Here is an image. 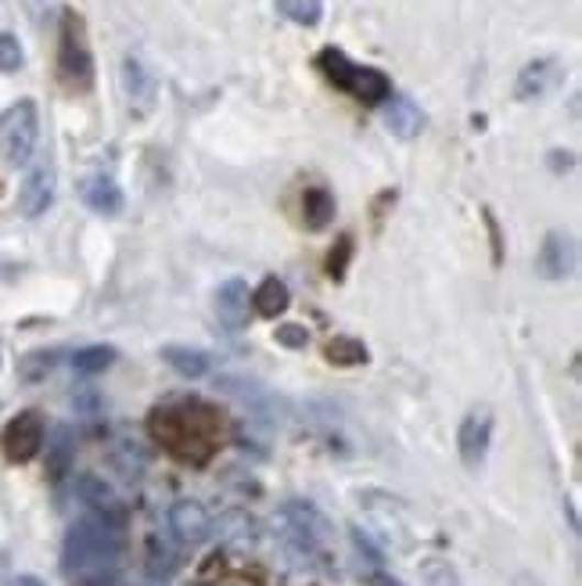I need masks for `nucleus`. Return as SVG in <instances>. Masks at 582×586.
Returning <instances> with one entry per match:
<instances>
[{"label": "nucleus", "instance_id": "f257e3e1", "mask_svg": "<svg viewBox=\"0 0 582 586\" xmlns=\"http://www.w3.org/2000/svg\"><path fill=\"white\" fill-rule=\"evenodd\" d=\"M147 432L169 457L184 465H206L223 443V417L206 400L180 397L155 406L147 417Z\"/></svg>", "mask_w": 582, "mask_h": 586}, {"label": "nucleus", "instance_id": "f03ea898", "mask_svg": "<svg viewBox=\"0 0 582 586\" xmlns=\"http://www.w3.org/2000/svg\"><path fill=\"white\" fill-rule=\"evenodd\" d=\"M119 554H123V529L119 518L87 514L62 540V568L73 586H116Z\"/></svg>", "mask_w": 582, "mask_h": 586}, {"label": "nucleus", "instance_id": "7ed1b4c3", "mask_svg": "<svg viewBox=\"0 0 582 586\" xmlns=\"http://www.w3.org/2000/svg\"><path fill=\"white\" fill-rule=\"evenodd\" d=\"M317 69L323 73L328 84H334L338 90H345V94H353L356 101L385 105L392 98V84H388V76L382 69L349 62V54L338 51V47H323L317 54Z\"/></svg>", "mask_w": 582, "mask_h": 586}, {"label": "nucleus", "instance_id": "20e7f679", "mask_svg": "<svg viewBox=\"0 0 582 586\" xmlns=\"http://www.w3.org/2000/svg\"><path fill=\"white\" fill-rule=\"evenodd\" d=\"M58 76L73 94H87L94 87V51L87 40V25L73 8L62 11L58 25Z\"/></svg>", "mask_w": 582, "mask_h": 586}, {"label": "nucleus", "instance_id": "39448f33", "mask_svg": "<svg viewBox=\"0 0 582 586\" xmlns=\"http://www.w3.org/2000/svg\"><path fill=\"white\" fill-rule=\"evenodd\" d=\"M36 138H40L36 101L22 98L0 112V155H4L8 166H15V170L25 166L36 152Z\"/></svg>", "mask_w": 582, "mask_h": 586}, {"label": "nucleus", "instance_id": "423d86ee", "mask_svg": "<svg viewBox=\"0 0 582 586\" xmlns=\"http://www.w3.org/2000/svg\"><path fill=\"white\" fill-rule=\"evenodd\" d=\"M281 529L288 533V540L295 543L299 551L306 554H328L331 543H334V529L331 522L323 518L314 503H303V500H288L277 514Z\"/></svg>", "mask_w": 582, "mask_h": 586}, {"label": "nucleus", "instance_id": "0eeeda50", "mask_svg": "<svg viewBox=\"0 0 582 586\" xmlns=\"http://www.w3.org/2000/svg\"><path fill=\"white\" fill-rule=\"evenodd\" d=\"M47 440V425L36 411H19L15 417L0 428V454H4L11 465H30V460L44 449Z\"/></svg>", "mask_w": 582, "mask_h": 586}, {"label": "nucleus", "instance_id": "6e6552de", "mask_svg": "<svg viewBox=\"0 0 582 586\" xmlns=\"http://www.w3.org/2000/svg\"><path fill=\"white\" fill-rule=\"evenodd\" d=\"M169 522V533L177 543H184V547H198L201 540H209L212 533V514L206 511V503L198 500H177L166 514Z\"/></svg>", "mask_w": 582, "mask_h": 586}, {"label": "nucleus", "instance_id": "1a4fd4ad", "mask_svg": "<svg viewBox=\"0 0 582 586\" xmlns=\"http://www.w3.org/2000/svg\"><path fill=\"white\" fill-rule=\"evenodd\" d=\"M54 191H58V176H54L51 162H36V166L25 173V181L19 187V213L36 220L54 206Z\"/></svg>", "mask_w": 582, "mask_h": 586}, {"label": "nucleus", "instance_id": "9d476101", "mask_svg": "<svg viewBox=\"0 0 582 586\" xmlns=\"http://www.w3.org/2000/svg\"><path fill=\"white\" fill-rule=\"evenodd\" d=\"M536 270L547 281L572 278V270H575V238L564 235V230H550V235L543 238V245H539Z\"/></svg>", "mask_w": 582, "mask_h": 586}, {"label": "nucleus", "instance_id": "9b49d317", "mask_svg": "<svg viewBox=\"0 0 582 586\" xmlns=\"http://www.w3.org/2000/svg\"><path fill=\"white\" fill-rule=\"evenodd\" d=\"M490 440H493L490 411H471L464 421H460V432H457L460 460H464L468 468H479L485 460V454H490Z\"/></svg>", "mask_w": 582, "mask_h": 586}, {"label": "nucleus", "instance_id": "f8f14e48", "mask_svg": "<svg viewBox=\"0 0 582 586\" xmlns=\"http://www.w3.org/2000/svg\"><path fill=\"white\" fill-rule=\"evenodd\" d=\"M561 62L553 58H536L529 62L525 69L518 73V79H514V98L518 101H536V98H547V94L561 84Z\"/></svg>", "mask_w": 582, "mask_h": 586}, {"label": "nucleus", "instance_id": "ddd939ff", "mask_svg": "<svg viewBox=\"0 0 582 586\" xmlns=\"http://www.w3.org/2000/svg\"><path fill=\"white\" fill-rule=\"evenodd\" d=\"M79 198H84V206L90 213H98V216H119L127 206V195H123V187H119L112 176H87L84 184H79Z\"/></svg>", "mask_w": 582, "mask_h": 586}, {"label": "nucleus", "instance_id": "4468645a", "mask_svg": "<svg viewBox=\"0 0 582 586\" xmlns=\"http://www.w3.org/2000/svg\"><path fill=\"white\" fill-rule=\"evenodd\" d=\"M123 94H127V101H130V112H138V116L152 112L158 84H155V76L147 73L144 62H138V58H127L123 62Z\"/></svg>", "mask_w": 582, "mask_h": 586}, {"label": "nucleus", "instance_id": "2eb2a0df", "mask_svg": "<svg viewBox=\"0 0 582 586\" xmlns=\"http://www.w3.org/2000/svg\"><path fill=\"white\" fill-rule=\"evenodd\" d=\"M249 303H252L249 284L241 278H230L216 289V317H220V324H227V328H245Z\"/></svg>", "mask_w": 582, "mask_h": 586}, {"label": "nucleus", "instance_id": "dca6fc26", "mask_svg": "<svg viewBox=\"0 0 582 586\" xmlns=\"http://www.w3.org/2000/svg\"><path fill=\"white\" fill-rule=\"evenodd\" d=\"M382 119H385L388 133H396L399 141H414L417 133L425 130V112L410 98H403V94H392V98L382 105Z\"/></svg>", "mask_w": 582, "mask_h": 586}, {"label": "nucleus", "instance_id": "f3484780", "mask_svg": "<svg viewBox=\"0 0 582 586\" xmlns=\"http://www.w3.org/2000/svg\"><path fill=\"white\" fill-rule=\"evenodd\" d=\"M162 363H169L180 378H206L212 371V357L206 349H191V346H162Z\"/></svg>", "mask_w": 582, "mask_h": 586}, {"label": "nucleus", "instance_id": "a211bd4d", "mask_svg": "<svg viewBox=\"0 0 582 586\" xmlns=\"http://www.w3.org/2000/svg\"><path fill=\"white\" fill-rule=\"evenodd\" d=\"M252 306L260 317H281V313L292 306V289L281 278L270 274L260 281V289L252 292Z\"/></svg>", "mask_w": 582, "mask_h": 586}, {"label": "nucleus", "instance_id": "6ab92c4d", "mask_svg": "<svg viewBox=\"0 0 582 586\" xmlns=\"http://www.w3.org/2000/svg\"><path fill=\"white\" fill-rule=\"evenodd\" d=\"M303 220L309 230H323L334 220V195L328 187H306L303 191Z\"/></svg>", "mask_w": 582, "mask_h": 586}, {"label": "nucleus", "instance_id": "aec40b11", "mask_svg": "<svg viewBox=\"0 0 582 586\" xmlns=\"http://www.w3.org/2000/svg\"><path fill=\"white\" fill-rule=\"evenodd\" d=\"M323 360L334 367H363L371 360V352L356 335H334L328 338V346H323Z\"/></svg>", "mask_w": 582, "mask_h": 586}, {"label": "nucleus", "instance_id": "412c9836", "mask_svg": "<svg viewBox=\"0 0 582 586\" xmlns=\"http://www.w3.org/2000/svg\"><path fill=\"white\" fill-rule=\"evenodd\" d=\"M79 497L90 503L94 514H108V518L123 514V503H119V497L112 493V486L101 482L98 475H84V479H79Z\"/></svg>", "mask_w": 582, "mask_h": 586}, {"label": "nucleus", "instance_id": "4be33fe9", "mask_svg": "<svg viewBox=\"0 0 582 586\" xmlns=\"http://www.w3.org/2000/svg\"><path fill=\"white\" fill-rule=\"evenodd\" d=\"M119 352L112 346H84L73 352V371L76 375H101L116 363Z\"/></svg>", "mask_w": 582, "mask_h": 586}, {"label": "nucleus", "instance_id": "5701e85b", "mask_svg": "<svg viewBox=\"0 0 582 586\" xmlns=\"http://www.w3.org/2000/svg\"><path fill=\"white\" fill-rule=\"evenodd\" d=\"M277 11L288 22L314 30V25H320V19H323V0H277Z\"/></svg>", "mask_w": 582, "mask_h": 586}, {"label": "nucleus", "instance_id": "b1692460", "mask_svg": "<svg viewBox=\"0 0 582 586\" xmlns=\"http://www.w3.org/2000/svg\"><path fill=\"white\" fill-rule=\"evenodd\" d=\"M173 568H177V554L169 551V543L152 540V547H147V572H152L155 579H169Z\"/></svg>", "mask_w": 582, "mask_h": 586}, {"label": "nucleus", "instance_id": "393cba45", "mask_svg": "<svg viewBox=\"0 0 582 586\" xmlns=\"http://www.w3.org/2000/svg\"><path fill=\"white\" fill-rule=\"evenodd\" d=\"M25 65V51L15 33H0V73H19Z\"/></svg>", "mask_w": 582, "mask_h": 586}, {"label": "nucleus", "instance_id": "a878e982", "mask_svg": "<svg viewBox=\"0 0 582 586\" xmlns=\"http://www.w3.org/2000/svg\"><path fill=\"white\" fill-rule=\"evenodd\" d=\"M274 338L284 349H306L309 346V332L303 328V324H281Z\"/></svg>", "mask_w": 582, "mask_h": 586}, {"label": "nucleus", "instance_id": "bb28decb", "mask_svg": "<svg viewBox=\"0 0 582 586\" xmlns=\"http://www.w3.org/2000/svg\"><path fill=\"white\" fill-rule=\"evenodd\" d=\"M349 256H353V238L345 235V238H338V252H331V259H328V274H331L334 281H342Z\"/></svg>", "mask_w": 582, "mask_h": 586}, {"label": "nucleus", "instance_id": "cd10ccee", "mask_svg": "<svg viewBox=\"0 0 582 586\" xmlns=\"http://www.w3.org/2000/svg\"><path fill=\"white\" fill-rule=\"evenodd\" d=\"M575 166V155L572 152H550V170L553 173H568Z\"/></svg>", "mask_w": 582, "mask_h": 586}, {"label": "nucleus", "instance_id": "c85d7f7f", "mask_svg": "<svg viewBox=\"0 0 582 586\" xmlns=\"http://www.w3.org/2000/svg\"><path fill=\"white\" fill-rule=\"evenodd\" d=\"M367 586H403V583H399L396 576H388V572H371Z\"/></svg>", "mask_w": 582, "mask_h": 586}, {"label": "nucleus", "instance_id": "c756f323", "mask_svg": "<svg viewBox=\"0 0 582 586\" xmlns=\"http://www.w3.org/2000/svg\"><path fill=\"white\" fill-rule=\"evenodd\" d=\"M485 227H490V235H493V252H496V263H499V227H496V216L485 209Z\"/></svg>", "mask_w": 582, "mask_h": 586}, {"label": "nucleus", "instance_id": "7c9ffc66", "mask_svg": "<svg viewBox=\"0 0 582 586\" xmlns=\"http://www.w3.org/2000/svg\"><path fill=\"white\" fill-rule=\"evenodd\" d=\"M8 586H47L44 579H36V576H15Z\"/></svg>", "mask_w": 582, "mask_h": 586}]
</instances>
